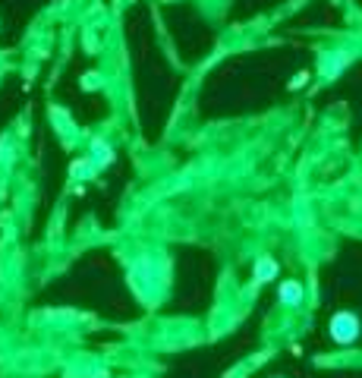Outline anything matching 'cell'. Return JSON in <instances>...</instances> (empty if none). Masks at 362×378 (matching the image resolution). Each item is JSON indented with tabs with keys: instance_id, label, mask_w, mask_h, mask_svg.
<instances>
[{
	"instance_id": "cell-1",
	"label": "cell",
	"mask_w": 362,
	"mask_h": 378,
	"mask_svg": "<svg viewBox=\"0 0 362 378\" xmlns=\"http://www.w3.org/2000/svg\"><path fill=\"white\" fill-rule=\"evenodd\" d=\"M331 337L337 343H353L359 337V319L353 312H337L331 319Z\"/></svg>"
},
{
	"instance_id": "cell-2",
	"label": "cell",
	"mask_w": 362,
	"mask_h": 378,
	"mask_svg": "<svg viewBox=\"0 0 362 378\" xmlns=\"http://www.w3.org/2000/svg\"><path fill=\"white\" fill-rule=\"evenodd\" d=\"M280 299H283V303H299V299H303V290H299V284H293V281H287V284H283V287H280Z\"/></svg>"
},
{
	"instance_id": "cell-3",
	"label": "cell",
	"mask_w": 362,
	"mask_h": 378,
	"mask_svg": "<svg viewBox=\"0 0 362 378\" xmlns=\"http://www.w3.org/2000/svg\"><path fill=\"white\" fill-rule=\"evenodd\" d=\"M271 274H274V265H271L268 259H265V262H258V271H255V278H258V281L271 278Z\"/></svg>"
}]
</instances>
